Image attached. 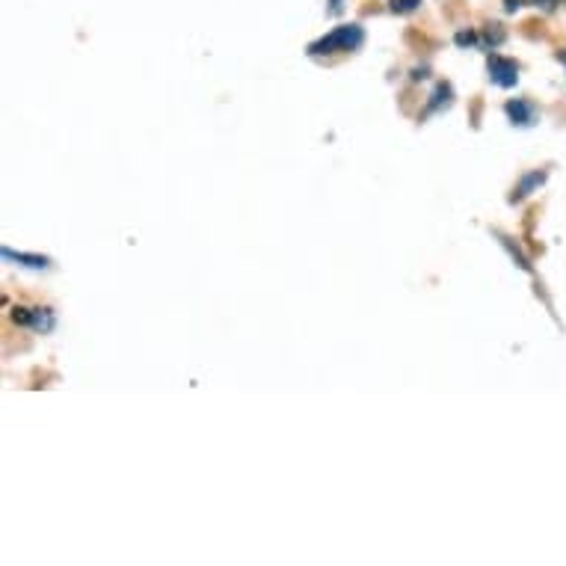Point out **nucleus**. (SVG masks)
Here are the masks:
<instances>
[{"label":"nucleus","mask_w":566,"mask_h":566,"mask_svg":"<svg viewBox=\"0 0 566 566\" xmlns=\"http://www.w3.org/2000/svg\"><path fill=\"white\" fill-rule=\"evenodd\" d=\"M365 42V30L359 24H342L335 28L333 33L315 39L308 45V54L312 56H333V54H350L356 48H363Z\"/></svg>","instance_id":"nucleus-1"},{"label":"nucleus","mask_w":566,"mask_h":566,"mask_svg":"<svg viewBox=\"0 0 566 566\" xmlns=\"http://www.w3.org/2000/svg\"><path fill=\"white\" fill-rule=\"evenodd\" d=\"M486 69H490V81L495 86H502V90H511V86L520 84V65L507 60V56L492 54L486 60Z\"/></svg>","instance_id":"nucleus-2"},{"label":"nucleus","mask_w":566,"mask_h":566,"mask_svg":"<svg viewBox=\"0 0 566 566\" xmlns=\"http://www.w3.org/2000/svg\"><path fill=\"white\" fill-rule=\"evenodd\" d=\"M12 321L21 326L42 329V333H51V329H54V315H51L48 308H15V312H12Z\"/></svg>","instance_id":"nucleus-3"},{"label":"nucleus","mask_w":566,"mask_h":566,"mask_svg":"<svg viewBox=\"0 0 566 566\" xmlns=\"http://www.w3.org/2000/svg\"><path fill=\"white\" fill-rule=\"evenodd\" d=\"M504 113H507L513 125H520V128H531V125H537L539 119L537 104L525 102V98H516V102L504 104Z\"/></svg>","instance_id":"nucleus-4"},{"label":"nucleus","mask_w":566,"mask_h":566,"mask_svg":"<svg viewBox=\"0 0 566 566\" xmlns=\"http://www.w3.org/2000/svg\"><path fill=\"white\" fill-rule=\"evenodd\" d=\"M3 259L19 261L21 268H30V270H45V268H51V261H48L45 255H28V252H12V250H3Z\"/></svg>","instance_id":"nucleus-5"},{"label":"nucleus","mask_w":566,"mask_h":566,"mask_svg":"<svg viewBox=\"0 0 566 566\" xmlns=\"http://www.w3.org/2000/svg\"><path fill=\"white\" fill-rule=\"evenodd\" d=\"M430 98H433V102L428 104V116L430 113H437L439 107H451V98H454V90H451V84H439L437 86V93L430 95Z\"/></svg>","instance_id":"nucleus-6"},{"label":"nucleus","mask_w":566,"mask_h":566,"mask_svg":"<svg viewBox=\"0 0 566 566\" xmlns=\"http://www.w3.org/2000/svg\"><path fill=\"white\" fill-rule=\"evenodd\" d=\"M543 181H546V172H539V169H537V172H528V176L520 181V187L513 190V199H525V196H528L534 187L543 185Z\"/></svg>","instance_id":"nucleus-7"},{"label":"nucleus","mask_w":566,"mask_h":566,"mask_svg":"<svg viewBox=\"0 0 566 566\" xmlns=\"http://www.w3.org/2000/svg\"><path fill=\"white\" fill-rule=\"evenodd\" d=\"M421 7V0H389V10L398 12V15H409Z\"/></svg>","instance_id":"nucleus-8"},{"label":"nucleus","mask_w":566,"mask_h":566,"mask_svg":"<svg viewBox=\"0 0 566 566\" xmlns=\"http://www.w3.org/2000/svg\"><path fill=\"white\" fill-rule=\"evenodd\" d=\"M534 3H537V7H543L546 12H555L557 7L564 3V0H534Z\"/></svg>","instance_id":"nucleus-9"},{"label":"nucleus","mask_w":566,"mask_h":566,"mask_svg":"<svg viewBox=\"0 0 566 566\" xmlns=\"http://www.w3.org/2000/svg\"><path fill=\"white\" fill-rule=\"evenodd\" d=\"M457 42H460V45H474V42H478V36H474V33H460V36H457Z\"/></svg>","instance_id":"nucleus-10"},{"label":"nucleus","mask_w":566,"mask_h":566,"mask_svg":"<svg viewBox=\"0 0 566 566\" xmlns=\"http://www.w3.org/2000/svg\"><path fill=\"white\" fill-rule=\"evenodd\" d=\"M522 7V0H507V12H516Z\"/></svg>","instance_id":"nucleus-11"},{"label":"nucleus","mask_w":566,"mask_h":566,"mask_svg":"<svg viewBox=\"0 0 566 566\" xmlns=\"http://www.w3.org/2000/svg\"><path fill=\"white\" fill-rule=\"evenodd\" d=\"M329 3H333V12H342L344 0H329Z\"/></svg>","instance_id":"nucleus-12"}]
</instances>
